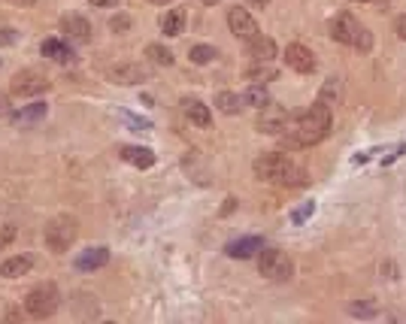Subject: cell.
Segmentation results:
<instances>
[{
    "instance_id": "44dd1931",
    "label": "cell",
    "mask_w": 406,
    "mask_h": 324,
    "mask_svg": "<svg viewBox=\"0 0 406 324\" xmlns=\"http://www.w3.org/2000/svg\"><path fill=\"white\" fill-rule=\"evenodd\" d=\"M161 30L167 33V37H179V33L185 30V9H170L161 21Z\"/></svg>"
},
{
    "instance_id": "d4e9b609",
    "label": "cell",
    "mask_w": 406,
    "mask_h": 324,
    "mask_svg": "<svg viewBox=\"0 0 406 324\" xmlns=\"http://www.w3.org/2000/svg\"><path fill=\"white\" fill-rule=\"evenodd\" d=\"M349 315H355V318H376L379 315V306L373 303V300H358V303L349 306Z\"/></svg>"
},
{
    "instance_id": "5b68a950",
    "label": "cell",
    "mask_w": 406,
    "mask_h": 324,
    "mask_svg": "<svg viewBox=\"0 0 406 324\" xmlns=\"http://www.w3.org/2000/svg\"><path fill=\"white\" fill-rule=\"evenodd\" d=\"M258 270L267 279L285 282V279H291V258L282 249H261L258 252Z\"/></svg>"
},
{
    "instance_id": "6da1fadb",
    "label": "cell",
    "mask_w": 406,
    "mask_h": 324,
    "mask_svg": "<svg viewBox=\"0 0 406 324\" xmlns=\"http://www.w3.org/2000/svg\"><path fill=\"white\" fill-rule=\"evenodd\" d=\"M328 133H331V106L315 104L303 116H297L295 121L288 118L285 130H282V140H285L288 146H295V149H307V146L322 143Z\"/></svg>"
},
{
    "instance_id": "30bf717a",
    "label": "cell",
    "mask_w": 406,
    "mask_h": 324,
    "mask_svg": "<svg viewBox=\"0 0 406 324\" xmlns=\"http://www.w3.org/2000/svg\"><path fill=\"white\" fill-rule=\"evenodd\" d=\"M288 109L285 106H273V104H267L261 109V118H258V130H264V133H282L288 125Z\"/></svg>"
},
{
    "instance_id": "603a6c76",
    "label": "cell",
    "mask_w": 406,
    "mask_h": 324,
    "mask_svg": "<svg viewBox=\"0 0 406 324\" xmlns=\"http://www.w3.org/2000/svg\"><path fill=\"white\" fill-rule=\"evenodd\" d=\"M216 106L221 109L224 116H236L243 109V97H236V94H231V91H219L216 94Z\"/></svg>"
},
{
    "instance_id": "8fae6325",
    "label": "cell",
    "mask_w": 406,
    "mask_h": 324,
    "mask_svg": "<svg viewBox=\"0 0 406 324\" xmlns=\"http://www.w3.org/2000/svg\"><path fill=\"white\" fill-rule=\"evenodd\" d=\"M285 64L297 73H312L315 70V55H312L309 46H303V43H291V46L285 49Z\"/></svg>"
},
{
    "instance_id": "d590c367",
    "label": "cell",
    "mask_w": 406,
    "mask_h": 324,
    "mask_svg": "<svg viewBox=\"0 0 406 324\" xmlns=\"http://www.w3.org/2000/svg\"><path fill=\"white\" fill-rule=\"evenodd\" d=\"M246 4H252V9H264L270 0H246Z\"/></svg>"
},
{
    "instance_id": "484cf974",
    "label": "cell",
    "mask_w": 406,
    "mask_h": 324,
    "mask_svg": "<svg viewBox=\"0 0 406 324\" xmlns=\"http://www.w3.org/2000/svg\"><path fill=\"white\" fill-rule=\"evenodd\" d=\"M146 55H149L155 64H161V67H170L173 64V52L167 49V46H161V43H152V46L146 49Z\"/></svg>"
},
{
    "instance_id": "4316f807",
    "label": "cell",
    "mask_w": 406,
    "mask_h": 324,
    "mask_svg": "<svg viewBox=\"0 0 406 324\" xmlns=\"http://www.w3.org/2000/svg\"><path fill=\"white\" fill-rule=\"evenodd\" d=\"M188 58H191V64H209L219 58V52H216V46H194L188 52Z\"/></svg>"
},
{
    "instance_id": "d6986e66",
    "label": "cell",
    "mask_w": 406,
    "mask_h": 324,
    "mask_svg": "<svg viewBox=\"0 0 406 324\" xmlns=\"http://www.w3.org/2000/svg\"><path fill=\"white\" fill-rule=\"evenodd\" d=\"M31 267H33V258H31V255H16V258H9V261L0 264V276L18 279V276H25Z\"/></svg>"
},
{
    "instance_id": "ffe728a7",
    "label": "cell",
    "mask_w": 406,
    "mask_h": 324,
    "mask_svg": "<svg viewBox=\"0 0 406 324\" xmlns=\"http://www.w3.org/2000/svg\"><path fill=\"white\" fill-rule=\"evenodd\" d=\"M249 58H255V61H273L276 58V43L273 40H267V37H258V40H252L249 43Z\"/></svg>"
},
{
    "instance_id": "e575fe53",
    "label": "cell",
    "mask_w": 406,
    "mask_h": 324,
    "mask_svg": "<svg viewBox=\"0 0 406 324\" xmlns=\"http://www.w3.org/2000/svg\"><path fill=\"white\" fill-rule=\"evenodd\" d=\"M0 116H9V97L0 94Z\"/></svg>"
},
{
    "instance_id": "4fadbf2b",
    "label": "cell",
    "mask_w": 406,
    "mask_h": 324,
    "mask_svg": "<svg viewBox=\"0 0 406 324\" xmlns=\"http://www.w3.org/2000/svg\"><path fill=\"white\" fill-rule=\"evenodd\" d=\"M106 261H109V249H104V245H94V249H85L76 258V270L79 273H92V270H100Z\"/></svg>"
},
{
    "instance_id": "4dcf8cb0",
    "label": "cell",
    "mask_w": 406,
    "mask_h": 324,
    "mask_svg": "<svg viewBox=\"0 0 406 324\" xmlns=\"http://www.w3.org/2000/svg\"><path fill=\"white\" fill-rule=\"evenodd\" d=\"M121 118H125L128 121V125H133V128H149V121H143V118H137V116H131V113H121Z\"/></svg>"
},
{
    "instance_id": "e0dca14e",
    "label": "cell",
    "mask_w": 406,
    "mask_h": 324,
    "mask_svg": "<svg viewBox=\"0 0 406 324\" xmlns=\"http://www.w3.org/2000/svg\"><path fill=\"white\" fill-rule=\"evenodd\" d=\"M43 55H46L49 61H55V64H73L76 61V52L67 46L64 40H46V43H43Z\"/></svg>"
},
{
    "instance_id": "83f0119b",
    "label": "cell",
    "mask_w": 406,
    "mask_h": 324,
    "mask_svg": "<svg viewBox=\"0 0 406 324\" xmlns=\"http://www.w3.org/2000/svg\"><path fill=\"white\" fill-rule=\"evenodd\" d=\"M276 76H279L276 67H264V70H249V79H252L255 85H264V82H270V79H276Z\"/></svg>"
},
{
    "instance_id": "d6a6232c",
    "label": "cell",
    "mask_w": 406,
    "mask_h": 324,
    "mask_svg": "<svg viewBox=\"0 0 406 324\" xmlns=\"http://www.w3.org/2000/svg\"><path fill=\"white\" fill-rule=\"evenodd\" d=\"M6 43H16V30H0V46H6Z\"/></svg>"
},
{
    "instance_id": "7402d4cb",
    "label": "cell",
    "mask_w": 406,
    "mask_h": 324,
    "mask_svg": "<svg viewBox=\"0 0 406 324\" xmlns=\"http://www.w3.org/2000/svg\"><path fill=\"white\" fill-rule=\"evenodd\" d=\"M243 104L246 106H255V109H264L267 104H270V94H267V88L264 85H249L246 88V94H243Z\"/></svg>"
},
{
    "instance_id": "7a4b0ae2",
    "label": "cell",
    "mask_w": 406,
    "mask_h": 324,
    "mask_svg": "<svg viewBox=\"0 0 406 324\" xmlns=\"http://www.w3.org/2000/svg\"><path fill=\"white\" fill-rule=\"evenodd\" d=\"M255 173L261 176L264 182H270V185H285V188H295V185L307 182V173H303L291 158L276 155V152L261 155V158L255 161Z\"/></svg>"
},
{
    "instance_id": "ac0fdd59",
    "label": "cell",
    "mask_w": 406,
    "mask_h": 324,
    "mask_svg": "<svg viewBox=\"0 0 406 324\" xmlns=\"http://www.w3.org/2000/svg\"><path fill=\"white\" fill-rule=\"evenodd\" d=\"M121 158H125L128 164L140 167V170H149V167L155 164V152H149L146 146H125L121 149Z\"/></svg>"
},
{
    "instance_id": "74e56055",
    "label": "cell",
    "mask_w": 406,
    "mask_h": 324,
    "mask_svg": "<svg viewBox=\"0 0 406 324\" xmlns=\"http://www.w3.org/2000/svg\"><path fill=\"white\" fill-rule=\"evenodd\" d=\"M203 4H207V6H216V4H221V0H203Z\"/></svg>"
},
{
    "instance_id": "9a60e30c",
    "label": "cell",
    "mask_w": 406,
    "mask_h": 324,
    "mask_svg": "<svg viewBox=\"0 0 406 324\" xmlns=\"http://www.w3.org/2000/svg\"><path fill=\"white\" fill-rule=\"evenodd\" d=\"M182 113L194 121L197 128H209L212 125V113H209V106L203 104V100H197V97H185L182 100Z\"/></svg>"
},
{
    "instance_id": "7c38bea8",
    "label": "cell",
    "mask_w": 406,
    "mask_h": 324,
    "mask_svg": "<svg viewBox=\"0 0 406 324\" xmlns=\"http://www.w3.org/2000/svg\"><path fill=\"white\" fill-rule=\"evenodd\" d=\"M46 104L43 100H33V104H28V106H21V109H16V113H9V121H13L16 128H28V125H37V121H43L46 118Z\"/></svg>"
},
{
    "instance_id": "277c9868",
    "label": "cell",
    "mask_w": 406,
    "mask_h": 324,
    "mask_svg": "<svg viewBox=\"0 0 406 324\" xmlns=\"http://www.w3.org/2000/svg\"><path fill=\"white\" fill-rule=\"evenodd\" d=\"M58 303H61V294H58V288H55L52 282L37 285L25 297V309H28L31 318H49V315H55V312H58Z\"/></svg>"
},
{
    "instance_id": "8992f818",
    "label": "cell",
    "mask_w": 406,
    "mask_h": 324,
    "mask_svg": "<svg viewBox=\"0 0 406 324\" xmlns=\"http://www.w3.org/2000/svg\"><path fill=\"white\" fill-rule=\"evenodd\" d=\"M76 240V218L70 216H58L46 225V245L52 252H67Z\"/></svg>"
},
{
    "instance_id": "cb8c5ba5",
    "label": "cell",
    "mask_w": 406,
    "mask_h": 324,
    "mask_svg": "<svg viewBox=\"0 0 406 324\" xmlns=\"http://www.w3.org/2000/svg\"><path fill=\"white\" fill-rule=\"evenodd\" d=\"M336 100H340V79H328L322 85V91H319V104L336 106Z\"/></svg>"
},
{
    "instance_id": "9c48e42d",
    "label": "cell",
    "mask_w": 406,
    "mask_h": 324,
    "mask_svg": "<svg viewBox=\"0 0 406 324\" xmlns=\"http://www.w3.org/2000/svg\"><path fill=\"white\" fill-rule=\"evenodd\" d=\"M106 76H109V82H116V85H140V82H146L149 70L140 64H116L106 70Z\"/></svg>"
},
{
    "instance_id": "8d00e7d4",
    "label": "cell",
    "mask_w": 406,
    "mask_h": 324,
    "mask_svg": "<svg viewBox=\"0 0 406 324\" xmlns=\"http://www.w3.org/2000/svg\"><path fill=\"white\" fill-rule=\"evenodd\" d=\"M9 4H16V6H33L37 0H9Z\"/></svg>"
},
{
    "instance_id": "1f68e13d",
    "label": "cell",
    "mask_w": 406,
    "mask_h": 324,
    "mask_svg": "<svg viewBox=\"0 0 406 324\" xmlns=\"http://www.w3.org/2000/svg\"><path fill=\"white\" fill-rule=\"evenodd\" d=\"M394 30H397V37H400V40H406V13H403V16H397V21H394Z\"/></svg>"
},
{
    "instance_id": "52a82bcc",
    "label": "cell",
    "mask_w": 406,
    "mask_h": 324,
    "mask_svg": "<svg viewBox=\"0 0 406 324\" xmlns=\"http://www.w3.org/2000/svg\"><path fill=\"white\" fill-rule=\"evenodd\" d=\"M228 25H231V33L236 40L243 43H252L261 37V28H258V21L252 18V13H246L243 6H231L228 9Z\"/></svg>"
},
{
    "instance_id": "f1b7e54d",
    "label": "cell",
    "mask_w": 406,
    "mask_h": 324,
    "mask_svg": "<svg viewBox=\"0 0 406 324\" xmlns=\"http://www.w3.org/2000/svg\"><path fill=\"white\" fill-rule=\"evenodd\" d=\"M13 240H16V228L13 225H0V252H4Z\"/></svg>"
},
{
    "instance_id": "f546056e",
    "label": "cell",
    "mask_w": 406,
    "mask_h": 324,
    "mask_svg": "<svg viewBox=\"0 0 406 324\" xmlns=\"http://www.w3.org/2000/svg\"><path fill=\"white\" fill-rule=\"evenodd\" d=\"M312 209H315V206H312V200H309V203H307V206H303V209H297V212H295V216H291V218H295V221H297V225H300V221H307V218L312 216Z\"/></svg>"
},
{
    "instance_id": "5bb4252c",
    "label": "cell",
    "mask_w": 406,
    "mask_h": 324,
    "mask_svg": "<svg viewBox=\"0 0 406 324\" xmlns=\"http://www.w3.org/2000/svg\"><path fill=\"white\" fill-rule=\"evenodd\" d=\"M264 249V242H261V237H243V240H234V242H228V252L231 258H236V261H246V258H252V255H258Z\"/></svg>"
},
{
    "instance_id": "3957f363",
    "label": "cell",
    "mask_w": 406,
    "mask_h": 324,
    "mask_svg": "<svg viewBox=\"0 0 406 324\" xmlns=\"http://www.w3.org/2000/svg\"><path fill=\"white\" fill-rule=\"evenodd\" d=\"M331 37L336 43H346V46H355L361 52L373 49V33H370L352 13H343L331 21Z\"/></svg>"
},
{
    "instance_id": "836d02e7",
    "label": "cell",
    "mask_w": 406,
    "mask_h": 324,
    "mask_svg": "<svg viewBox=\"0 0 406 324\" xmlns=\"http://www.w3.org/2000/svg\"><path fill=\"white\" fill-rule=\"evenodd\" d=\"M88 4H92V6H100V9H112V6L119 4V0H88Z\"/></svg>"
},
{
    "instance_id": "2e32d148",
    "label": "cell",
    "mask_w": 406,
    "mask_h": 324,
    "mask_svg": "<svg viewBox=\"0 0 406 324\" xmlns=\"http://www.w3.org/2000/svg\"><path fill=\"white\" fill-rule=\"evenodd\" d=\"M61 30H64L70 40H79V43H88V40H92V25H88V18H82V16H67V18L61 21Z\"/></svg>"
},
{
    "instance_id": "ba28073f",
    "label": "cell",
    "mask_w": 406,
    "mask_h": 324,
    "mask_svg": "<svg viewBox=\"0 0 406 324\" xmlns=\"http://www.w3.org/2000/svg\"><path fill=\"white\" fill-rule=\"evenodd\" d=\"M43 91H49V79L43 73L25 70L13 79V94H18V97H33V94H43Z\"/></svg>"
},
{
    "instance_id": "f35d334b",
    "label": "cell",
    "mask_w": 406,
    "mask_h": 324,
    "mask_svg": "<svg viewBox=\"0 0 406 324\" xmlns=\"http://www.w3.org/2000/svg\"><path fill=\"white\" fill-rule=\"evenodd\" d=\"M149 4H170V0H149Z\"/></svg>"
}]
</instances>
